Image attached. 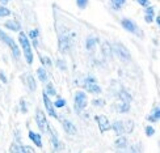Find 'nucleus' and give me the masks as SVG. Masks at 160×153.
I'll use <instances>...</instances> for the list:
<instances>
[{
  "label": "nucleus",
  "mask_w": 160,
  "mask_h": 153,
  "mask_svg": "<svg viewBox=\"0 0 160 153\" xmlns=\"http://www.w3.org/2000/svg\"><path fill=\"white\" fill-rule=\"evenodd\" d=\"M11 12L9 9H7L5 7H0V17H5V16H9Z\"/></svg>",
  "instance_id": "cd10ccee"
},
{
  "label": "nucleus",
  "mask_w": 160,
  "mask_h": 153,
  "mask_svg": "<svg viewBox=\"0 0 160 153\" xmlns=\"http://www.w3.org/2000/svg\"><path fill=\"white\" fill-rule=\"evenodd\" d=\"M5 28H8L13 31H18L21 29V26H20V22L16 21V20H11V21H7L5 22Z\"/></svg>",
  "instance_id": "4468645a"
},
{
  "label": "nucleus",
  "mask_w": 160,
  "mask_h": 153,
  "mask_svg": "<svg viewBox=\"0 0 160 153\" xmlns=\"http://www.w3.org/2000/svg\"><path fill=\"white\" fill-rule=\"evenodd\" d=\"M112 50H114V52L117 54V56L121 59V60H123V62H129L130 59H131V55H130L129 50L126 49L125 46H122V45L117 43V45L113 46V49H112Z\"/></svg>",
  "instance_id": "7ed1b4c3"
},
{
  "label": "nucleus",
  "mask_w": 160,
  "mask_h": 153,
  "mask_svg": "<svg viewBox=\"0 0 160 153\" xmlns=\"http://www.w3.org/2000/svg\"><path fill=\"white\" fill-rule=\"evenodd\" d=\"M159 18H160V17H159V16H158V17H156V22H158V25H159V24H160V20H159Z\"/></svg>",
  "instance_id": "e433bc0d"
},
{
  "label": "nucleus",
  "mask_w": 160,
  "mask_h": 153,
  "mask_svg": "<svg viewBox=\"0 0 160 153\" xmlns=\"http://www.w3.org/2000/svg\"><path fill=\"white\" fill-rule=\"evenodd\" d=\"M59 49L61 52H67L70 49V41L67 39V37H61V41H59Z\"/></svg>",
  "instance_id": "ddd939ff"
},
{
  "label": "nucleus",
  "mask_w": 160,
  "mask_h": 153,
  "mask_svg": "<svg viewBox=\"0 0 160 153\" xmlns=\"http://www.w3.org/2000/svg\"><path fill=\"white\" fill-rule=\"evenodd\" d=\"M42 98H43V103H45V108H46V110H48V112L51 117H57V112L54 110V103H51V99L49 98V96L46 94L45 92L42 94Z\"/></svg>",
  "instance_id": "6e6552de"
},
{
  "label": "nucleus",
  "mask_w": 160,
  "mask_h": 153,
  "mask_svg": "<svg viewBox=\"0 0 160 153\" xmlns=\"http://www.w3.org/2000/svg\"><path fill=\"white\" fill-rule=\"evenodd\" d=\"M84 88H85L87 92L95 93V94H98V93H101V88H100V86L96 84V80H95V79H92V77L85 79Z\"/></svg>",
  "instance_id": "423d86ee"
},
{
  "label": "nucleus",
  "mask_w": 160,
  "mask_h": 153,
  "mask_svg": "<svg viewBox=\"0 0 160 153\" xmlns=\"http://www.w3.org/2000/svg\"><path fill=\"white\" fill-rule=\"evenodd\" d=\"M146 12H147V15H146V21L151 22L152 18H154V8H152V7H147V8H146Z\"/></svg>",
  "instance_id": "5701e85b"
},
{
  "label": "nucleus",
  "mask_w": 160,
  "mask_h": 153,
  "mask_svg": "<svg viewBox=\"0 0 160 153\" xmlns=\"http://www.w3.org/2000/svg\"><path fill=\"white\" fill-rule=\"evenodd\" d=\"M112 3L114 4V8L116 9H121V7L126 3V0H112Z\"/></svg>",
  "instance_id": "bb28decb"
},
{
  "label": "nucleus",
  "mask_w": 160,
  "mask_h": 153,
  "mask_svg": "<svg viewBox=\"0 0 160 153\" xmlns=\"http://www.w3.org/2000/svg\"><path fill=\"white\" fill-rule=\"evenodd\" d=\"M46 94H50V96H55L57 92L54 89V86H52V84H48V86H46Z\"/></svg>",
  "instance_id": "393cba45"
},
{
  "label": "nucleus",
  "mask_w": 160,
  "mask_h": 153,
  "mask_svg": "<svg viewBox=\"0 0 160 153\" xmlns=\"http://www.w3.org/2000/svg\"><path fill=\"white\" fill-rule=\"evenodd\" d=\"M137 2L139 3V4H141V5H143V7H148V0H137Z\"/></svg>",
  "instance_id": "72a5a7b5"
},
{
  "label": "nucleus",
  "mask_w": 160,
  "mask_h": 153,
  "mask_svg": "<svg viewBox=\"0 0 160 153\" xmlns=\"http://www.w3.org/2000/svg\"><path fill=\"white\" fill-rule=\"evenodd\" d=\"M36 122H37L38 128L41 130V132H46L50 128L49 124H48V121H46V117L43 114V111L39 110V109H37V111H36Z\"/></svg>",
  "instance_id": "20e7f679"
},
{
  "label": "nucleus",
  "mask_w": 160,
  "mask_h": 153,
  "mask_svg": "<svg viewBox=\"0 0 160 153\" xmlns=\"http://www.w3.org/2000/svg\"><path fill=\"white\" fill-rule=\"evenodd\" d=\"M114 145H116L117 148H125L126 145H128V139H126L125 136H119L117 140H116Z\"/></svg>",
  "instance_id": "a211bd4d"
},
{
  "label": "nucleus",
  "mask_w": 160,
  "mask_h": 153,
  "mask_svg": "<svg viewBox=\"0 0 160 153\" xmlns=\"http://www.w3.org/2000/svg\"><path fill=\"white\" fill-rule=\"evenodd\" d=\"M9 152L11 153H34V149L30 147H22V145H18V144H12Z\"/></svg>",
  "instance_id": "1a4fd4ad"
},
{
  "label": "nucleus",
  "mask_w": 160,
  "mask_h": 153,
  "mask_svg": "<svg viewBox=\"0 0 160 153\" xmlns=\"http://www.w3.org/2000/svg\"><path fill=\"white\" fill-rule=\"evenodd\" d=\"M62 124H63V128H64V131L67 132V134H70V135L76 134V127L70 121H67V119H63Z\"/></svg>",
  "instance_id": "9d476101"
},
{
  "label": "nucleus",
  "mask_w": 160,
  "mask_h": 153,
  "mask_svg": "<svg viewBox=\"0 0 160 153\" xmlns=\"http://www.w3.org/2000/svg\"><path fill=\"white\" fill-rule=\"evenodd\" d=\"M96 121L98 123V127H100V131L101 132H106V131H109L112 128V126L108 121V118H106L105 115H98L96 118Z\"/></svg>",
  "instance_id": "0eeeda50"
},
{
  "label": "nucleus",
  "mask_w": 160,
  "mask_h": 153,
  "mask_svg": "<svg viewBox=\"0 0 160 153\" xmlns=\"http://www.w3.org/2000/svg\"><path fill=\"white\" fill-rule=\"evenodd\" d=\"M130 110V103L129 102H119L118 105V111L119 112H128Z\"/></svg>",
  "instance_id": "4be33fe9"
},
{
  "label": "nucleus",
  "mask_w": 160,
  "mask_h": 153,
  "mask_svg": "<svg viewBox=\"0 0 160 153\" xmlns=\"http://www.w3.org/2000/svg\"><path fill=\"white\" fill-rule=\"evenodd\" d=\"M0 41H3L5 45H8V46H9L11 50H12V52H13V55H15L16 59L20 58V50H18V47H17L16 42L13 41V38H12V37H9L8 34H5L3 30H0Z\"/></svg>",
  "instance_id": "f03ea898"
},
{
  "label": "nucleus",
  "mask_w": 160,
  "mask_h": 153,
  "mask_svg": "<svg viewBox=\"0 0 160 153\" xmlns=\"http://www.w3.org/2000/svg\"><path fill=\"white\" fill-rule=\"evenodd\" d=\"M18 39H20V43L22 46V50H24V54H25V58H26V62L29 64L33 63V52H32V46H30V42L29 39L26 38L25 33H20L18 34Z\"/></svg>",
  "instance_id": "f257e3e1"
},
{
  "label": "nucleus",
  "mask_w": 160,
  "mask_h": 153,
  "mask_svg": "<svg viewBox=\"0 0 160 153\" xmlns=\"http://www.w3.org/2000/svg\"><path fill=\"white\" fill-rule=\"evenodd\" d=\"M29 139L37 145V147H42V140H41V135L39 134H36V132H33V131H29Z\"/></svg>",
  "instance_id": "f8f14e48"
},
{
  "label": "nucleus",
  "mask_w": 160,
  "mask_h": 153,
  "mask_svg": "<svg viewBox=\"0 0 160 153\" xmlns=\"http://www.w3.org/2000/svg\"><path fill=\"white\" fill-rule=\"evenodd\" d=\"M96 43H97V38H95V37H88V39H87V43H85L87 50H92V49L96 46Z\"/></svg>",
  "instance_id": "6ab92c4d"
},
{
  "label": "nucleus",
  "mask_w": 160,
  "mask_h": 153,
  "mask_svg": "<svg viewBox=\"0 0 160 153\" xmlns=\"http://www.w3.org/2000/svg\"><path fill=\"white\" fill-rule=\"evenodd\" d=\"M0 79H2V81H3V83H7V79H5V76H4L3 72H0Z\"/></svg>",
  "instance_id": "f704fd0d"
},
{
  "label": "nucleus",
  "mask_w": 160,
  "mask_h": 153,
  "mask_svg": "<svg viewBox=\"0 0 160 153\" xmlns=\"http://www.w3.org/2000/svg\"><path fill=\"white\" fill-rule=\"evenodd\" d=\"M112 128L114 130V132H116L117 135H119V136H121L122 134H125V131H123V122H121V121L116 122L114 124H113Z\"/></svg>",
  "instance_id": "dca6fc26"
},
{
  "label": "nucleus",
  "mask_w": 160,
  "mask_h": 153,
  "mask_svg": "<svg viewBox=\"0 0 160 153\" xmlns=\"http://www.w3.org/2000/svg\"><path fill=\"white\" fill-rule=\"evenodd\" d=\"M93 105H96V106H104L105 102L102 101V99H96V101H93Z\"/></svg>",
  "instance_id": "473e14b6"
},
{
  "label": "nucleus",
  "mask_w": 160,
  "mask_h": 153,
  "mask_svg": "<svg viewBox=\"0 0 160 153\" xmlns=\"http://www.w3.org/2000/svg\"><path fill=\"white\" fill-rule=\"evenodd\" d=\"M121 24H122V26L126 29V30H129V31H131V33H135L137 31V25L131 21V20H129V18H123L122 21H121Z\"/></svg>",
  "instance_id": "9b49d317"
},
{
  "label": "nucleus",
  "mask_w": 160,
  "mask_h": 153,
  "mask_svg": "<svg viewBox=\"0 0 160 153\" xmlns=\"http://www.w3.org/2000/svg\"><path fill=\"white\" fill-rule=\"evenodd\" d=\"M24 79L26 80V85L30 88V90H36L37 89V84H36V81H34V77H33L32 75H25L24 76Z\"/></svg>",
  "instance_id": "2eb2a0df"
},
{
  "label": "nucleus",
  "mask_w": 160,
  "mask_h": 153,
  "mask_svg": "<svg viewBox=\"0 0 160 153\" xmlns=\"http://www.w3.org/2000/svg\"><path fill=\"white\" fill-rule=\"evenodd\" d=\"M87 103H88V99L84 92H78L75 94V109L78 111H82L83 109L87 108Z\"/></svg>",
  "instance_id": "39448f33"
},
{
  "label": "nucleus",
  "mask_w": 160,
  "mask_h": 153,
  "mask_svg": "<svg viewBox=\"0 0 160 153\" xmlns=\"http://www.w3.org/2000/svg\"><path fill=\"white\" fill-rule=\"evenodd\" d=\"M37 34H38V31H37V30H33V31H30V37H32V38H34Z\"/></svg>",
  "instance_id": "c9c22d12"
},
{
  "label": "nucleus",
  "mask_w": 160,
  "mask_h": 153,
  "mask_svg": "<svg viewBox=\"0 0 160 153\" xmlns=\"http://www.w3.org/2000/svg\"><path fill=\"white\" fill-rule=\"evenodd\" d=\"M0 2H2V3H8L9 0H0Z\"/></svg>",
  "instance_id": "4c0bfd02"
},
{
  "label": "nucleus",
  "mask_w": 160,
  "mask_h": 153,
  "mask_svg": "<svg viewBox=\"0 0 160 153\" xmlns=\"http://www.w3.org/2000/svg\"><path fill=\"white\" fill-rule=\"evenodd\" d=\"M39 59H41V62H42L45 65H50V64H51V62H50V59H49V58H45V56H41V55H39Z\"/></svg>",
  "instance_id": "2f4dec72"
},
{
  "label": "nucleus",
  "mask_w": 160,
  "mask_h": 153,
  "mask_svg": "<svg viewBox=\"0 0 160 153\" xmlns=\"http://www.w3.org/2000/svg\"><path fill=\"white\" fill-rule=\"evenodd\" d=\"M76 4L79 8H85L87 4H88V0H76Z\"/></svg>",
  "instance_id": "c756f323"
},
{
  "label": "nucleus",
  "mask_w": 160,
  "mask_h": 153,
  "mask_svg": "<svg viewBox=\"0 0 160 153\" xmlns=\"http://www.w3.org/2000/svg\"><path fill=\"white\" fill-rule=\"evenodd\" d=\"M159 117H160V109H159V106H156V109L154 110V115H152V117H150L148 119H150V121H159Z\"/></svg>",
  "instance_id": "a878e982"
},
{
  "label": "nucleus",
  "mask_w": 160,
  "mask_h": 153,
  "mask_svg": "<svg viewBox=\"0 0 160 153\" xmlns=\"http://www.w3.org/2000/svg\"><path fill=\"white\" fill-rule=\"evenodd\" d=\"M118 97H119V99H121L122 102H129L130 103V101H131V96L129 94L128 92H125V90H122V92H119V94H118Z\"/></svg>",
  "instance_id": "412c9836"
},
{
  "label": "nucleus",
  "mask_w": 160,
  "mask_h": 153,
  "mask_svg": "<svg viewBox=\"0 0 160 153\" xmlns=\"http://www.w3.org/2000/svg\"><path fill=\"white\" fill-rule=\"evenodd\" d=\"M64 105H66V101H64L63 98H59L58 101L54 102V106H55V108H63Z\"/></svg>",
  "instance_id": "c85d7f7f"
},
{
  "label": "nucleus",
  "mask_w": 160,
  "mask_h": 153,
  "mask_svg": "<svg viewBox=\"0 0 160 153\" xmlns=\"http://www.w3.org/2000/svg\"><path fill=\"white\" fill-rule=\"evenodd\" d=\"M37 75H38V77H39L41 81H46V80H48V74H46V71L43 68H38L37 69Z\"/></svg>",
  "instance_id": "b1692460"
},
{
  "label": "nucleus",
  "mask_w": 160,
  "mask_h": 153,
  "mask_svg": "<svg viewBox=\"0 0 160 153\" xmlns=\"http://www.w3.org/2000/svg\"><path fill=\"white\" fill-rule=\"evenodd\" d=\"M102 54L106 58H109L112 55V46L109 45V42H104L102 43Z\"/></svg>",
  "instance_id": "aec40b11"
},
{
  "label": "nucleus",
  "mask_w": 160,
  "mask_h": 153,
  "mask_svg": "<svg viewBox=\"0 0 160 153\" xmlns=\"http://www.w3.org/2000/svg\"><path fill=\"white\" fill-rule=\"evenodd\" d=\"M132 130H134V122H132L131 119L123 122V131H125V134H131Z\"/></svg>",
  "instance_id": "f3484780"
},
{
  "label": "nucleus",
  "mask_w": 160,
  "mask_h": 153,
  "mask_svg": "<svg viewBox=\"0 0 160 153\" xmlns=\"http://www.w3.org/2000/svg\"><path fill=\"white\" fill-rule=\"evenodd\" d=\"M146 134H147V136H152L155 134V130L151 127V126H147V127H146Z\"/></svg>",
  "instance_id": "7c9ffc66"
}]
</instances>
